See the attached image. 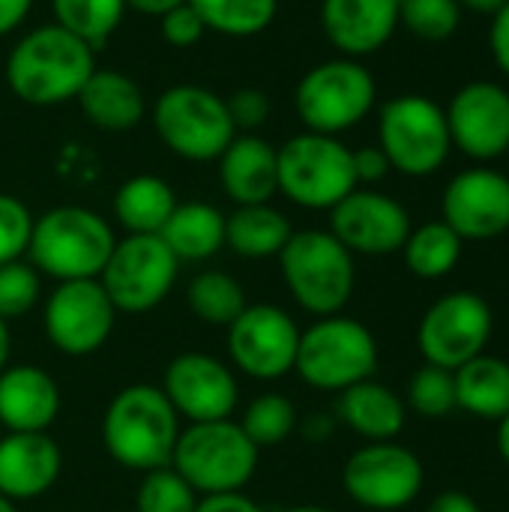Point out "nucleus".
I'll list each match as a JSON object with an SVG mask.
<instances>
[{
    "instance_id": "f03ea898",
    "label": "nucleus",
    "mask_w": 509,
    "mask_h": 512,
    "mask_svg": "<svg viewBox=\"0 0 509 512\" xmlns=\"http://www.w3.org/2000/svg\"><path fill=\"white\" fill-rule=\"evenodd\" d=\"M180 438V417L162 387L129 384L114 393L102 417L105 453L138 474L171 465Z\"/></svg>"
},
{
    "instance_id": "5701e85b",
    "label": "nucleus",
    "mask_w": 509,
    "mask_h": 512,
    "mask_svg": "<svg viewBox=\"0 0 509 512\" xmlns=\"http://www.w3.org/2000/svg\"><path fill=\"white\" fill-rule=\"evenodd\" d=\"M216 162L222 189L237 207L270 204V198L279 192L276 147L255 132H237Z\"/></svg>"
},
{
    "instance_id": "9b49d317",
    "label": "nucleus",
    "mask_w": 509,
    "mask_h": 512,
    "mask_svg": "<svg viewBox=\"0 0 509 512\" xmlns=\"http://www.w3.org/2000/svg\"><path fill=\"white\" fill-rule=\"evenodd\" d=\"M177 273L180 261L159 234H126L114 243L99 282L117 312L144 315L171 294Z\"/></svg>"
},
{
    "instance_id": "c756f323",
    "label": "nucleus",
    "mask_w": 509,
    "mask_h": 512,
    "mask_svg": "<svg viewBox=\"0 0 509 512\" xmlns=\"http://www.w3.org/2000/svg\"><path fill=\"white\" fill-rule=\"evenodd\" d=\"M462 246H465V240L444 219H435L420 228H411V234L402 246V258H405V267L417 279L435 282L459 267Z\"/></svg>"
},
{
    "instance_id": "603ef678",
    "label": "nucleus",
    "mask_w": 509,
    "mask_h": 512,
    "mask_svg": "<svg viewBox=\"0 0 509 512\" xmlns=\"http://www.w3.org/2000/svg\"><path fill=\"white\" fill-rule=\"evenodd\" d=\"M282 512H330L327 507H315V504H303V507H288Z\"/></svg>"
},
{
    "instance_id": "f8f14e48",
    "label": "nucleus",
    "mask_w": 509,
    "mask_h": 512,
    "mask_svg": "<svg viewBox=\"0 0 509 512\" xmlns=\"http://www.w3.org/2000/svg\"><path fill=\"white\" fill-rule=\"evenodd\" d=\"M492 330L495 315L486 297L477 291H450L426 309L417 327V348L429 366L456 372L486 354Z\"/></svg>"
},
{
    "instance_id": "72a5a7b5",
    "label": "nucleus",
    "mask_w": 509,
    "mask_h": 512,
    "mask_svg": "<svg viewBox=\"0 0 509 512\" xmlns=\"http://www.w3.org/2000/svg\"><path fill=\"white\" fill-rule=\"evenodd\" d=\"M237 423L258 450H267L291 438V432L297 429V408L282 393H261L246 405L243 420Z\"/></svg>"
},
{
    "instance_id": "393cba45",
    "label": "nucleus",
    "mask_w": 509,
    "mask_h": 512,
    "mask_svg": "<svg viewBox=\"0 0 509 512\" xmlns=\"http://www.w3.org/2000/svg\"><path fill=\"white\" fill-rule=\"evenodd\" d=\"M336 417L366 441H396L408 423V405L378 381H360L339 393Z\"/></svg>"
},
{
    "instance_id": "4c0bfd02",
    "label": "nucleus",
    "mask_w": 509,
    "mask_h": 512,
    "mask_svg": "<svg viewBox=\"0 0 509 512\" xmlns=\"http://www.w3.org/2000/svg\"><path fill=\"white\" fill-rule=\"evenodd\" d=\"M42 297L39 270L30 261H9L0 264V318L12 321L27 315Z\"/></svg>"
},
{
    "instance_id": "0eeeda50",
    "label": "nucleus",
    "mask_w": 509,
    "mask_h": 512,
    "mask_svg": "<svg viewBox=\"0 0 509 512\" xmlns=\"http://www.w3.org/2000/svg\"><path fill=\"white\" fill-rule=\"evenodd\" d=\"M378 369V342L372 330L348 315L318 318L309 330H300L294 372L303 384L342 393L360 381H369Z\"/></svg>"
},
{
    "instance_id": "37998d69",
    "label": "nucleus",
    "mask_w": 509,
    "mask_h": 512,
    "mask_svg": "<svg viewBox=\"0 0 509 512\" xmlns=\"http://www.w3.org/2000/svg\"><path fill=\"white\" fill-rule=\"evenodd\" d=\"M489 48L492 57L498 63V69L509 78V0L492 15V27H489Z\"/></svg>"
},
{
    "instance_id": "cd10ccee",
    "label": "nucleus",
    "mask_w": 509,
    "mask_h": 512,
    "mask_svg": "<svg viewBox=\"0 0 509 512\" xmlns=\"http://www.w3.org/2000/svg\"><path fill=\"white\" fill-rule=\"evenodd\" d=\"M294 228L288 216L270 204H246L225 216V246L249 261L279 258Z\"/></svg>"
},
{
    "instance_id": "a211bd4d",
    "label": "nucleus",
    "mask_w": 509,
    "mask_h": 512,
    "mask_svg": "<svg viewBox=\"0 0 509 512\" xmlns=\"http://www.w3.org/2000/svg\"><path fill=\"white\" fill-rule=\"evenodd\" d=\"M162 393L177 417L189 423L231 420L240 402V387L231 366L201 351L180 354L165 366Z\"/></svg>"
},
{
    "instance_id": "f704fd0d",
    "label": "nucleus",
    "mask_w": 509,
    "mask_h": 512,
    "mask_svg": "<svg viewBox=\"0 0 509 512\" xmlns=\"http://www.w3.org/2000/svg\"><path fill=\"white\" fill-rule=\"evenodd\" d=\"M465 9L456 0H399V27L423 42H447L462 27Z\"/></svg>"
},
{
    "instance_id": "a19ab883",
    "label": "nucleus",
    "mask_w": 509,
    "mask_h": 512,
    "mask_svg": "<svg viewBox=\"0 0 509 512\" xmlns=\"http://www.w3.org/2000/svg\"><path fill=\"white\" fill-rule=\"evenodd\" d=\"M159 33L171 48H192L195 42H201L207 27L189 3H180L159 18Z\"/></svg>"
},
{
    "instance_id": "f257e3e1",
    "label": "nucleus",
    "mask_w": 509,
    "mask_h": 512,
    "mask_svg": "<svg viewBox=\"0 0 509 512\" xmlns=\"http://www.w3.org/2000/svg\"><path fill=\"white\" fill-rule=\"evenodd\" d=\"M93 69L96 51L75 33L51 21L27 30L12 45L6 57V84L15 99L48 108L72 102Z\"/></svg>"
},
{
    "instance_id": "c9c22d12",
    "label": "nucleus",
    "mask_w": 509,
    "mask_h": 512,
    "mask_svg": "<svg viewBox=\"0 0 509 512\" xmlns=\"http://www.w3.org/2000/svg\"><path fill=\"white\" fill-rule=\"evenodd\" d=\"M195 504V489L171 465L147 471L135 492V512H195Z\"/></svg>"
},
{
    "instance_id": "5fc2aeb1",
    "label": "nucleus",
    "mask_w": 509,
    "mask_h": 512,
    "mask_svg": "<svg viewBox=\"0 0 509 512\" xmlns=\"http://www.w3.org/2000/svg\"><path fill=\"white\" fill-rule=\"evenodd\" d=\"M504 159H507V177H509V150H507V156H504Z\"/></svg>"
},
{
    "instance_id": "2eb2a0df",
    "label": "nucleus",
    "mask_w": 509,
    "mask_h": 512,
    "mask_svg": "<svg viewBox=\"0 0 509 512\" xmlns=\"http://www.w3.org/2000/svg\"><path fill=\"white\" fill-rule=\"evenodd\" d=\"M300 327L270 303L246 306L228 327V354L234 369L255 381H279L294 372Z\"/></svg>"
},
{
    "instance_id": "79ce46f5",
    "label": "nucleus",
    "mask_w": 509,
    "mask_h": 512,
    "mask_svg": "<svg viewBox=\"0 0 509 512\" xmlns=\"http://www.w3.org/2000/svg\"><path fill=\"white\" fill-rule=\"evenodd\" d=\"M390 171H393L390 168V159L384 156V150L378 144H369V147H357L354 150V177H357V186H375Z\"/></svg>"
},
{
    "instance_id": "6e6552de",
    "label": "nucleus",
    "mask_w": 509,
    "mask_h": 512,
    "mask_svg": "<svg viewBox=\"0 0 509 512\" xmlns=\"http://www.w3.org/2000/svg\"><path fill=\"white\" fill-rule=\"evenodd\" d=\"M279 192L306 210H333L357 189L354 150L318 132H300L276 147Z\"/></svg>"
},
{
    "instance_id": "58836bf2",
    "label": "nucleus",
    "mask_w": 509,
    "mask_h": 512,
    "mask_svg": "<svg viewBox=\"0 0 509 512\" xmlns=\"http://www.w3.org/2000/svg\"><path fill=\"white\" fill-rule=\"evenodd\" d=\"M33 234V213L15 195L0 192V264L21 261Z\"/></svg>"
},
{
    "instance_id": "6ab92c4d",
    "label": "nucleus",
    "mask_w": 509,
    "mask_h": 512,
    "mask_svg": "<svg viewBox=\"0 0 509 512\" xmlns=\"http://www.w3.org/2000/svg\"><path fill=\"white\" fill-rule=\"evenodd\" d=\"M441 219L471 243L498 240L509 231V177L489 165L459 171L441 195Z\"/></svg>"
},
{
    "instance_id": "c03bdc74",
    "label": "nucleus",
    "mask_w": 509,
    "mask_h": 512,
    "mask_svg": "<svg viewBox=\"0 0 509 512\" xmlns=\"http://www.w3.org/2000/svg\"><path fill=\"white\" fill-rule=\"evenodd\" d=\"M195 512H264L249 495L240 492H219V495H201Z\"/></svg>"
},
{
    "instance_id": "49530a36",
    "label": "nucleus",
    "mask_w": 509,
    "mask_h": 512,
    "mask_svg": "<svg viewBox=\"0 0 509 512\" xmlns=\"http://www.w3.org/2000/svg\"><path fill=\"white\" fill-rule=\"evenodd\" d=\"M426 512H483L480 504L465 492H441L429 501Z\"/></svg>"
},
{
    "instance_id": "dca6fc26",
    "label": "nucleus",
    "mask_w": 509,
    "mask_h": 512,
    "mask_svg": "<svg viewBox=\"0 0 509 512\" xmlns=\"http://www.w3.org/2000/svg\"><path fill=\"white\" fill-rule=\"evenodd\" d=\"M450 141L468 159L486 165L509 150V90L498 81L462 84L444 108Z\"/></svg>"
},
{
    "instance_id": "39448f33",
    "label": "nucleus",
    "mask_w": 509,
    "mask_h": 512,
    "mask_svg": "<svg viewBox=\"0 0 509 512\" xmlns=\"http://www.w3.org/2000/svg\"><path fill=\"white\" fill-rule=\"evenodd\" d=\"M378 99L375 75L354 57H333L312 66L294 90V108L306 132L333 135L360 126Z\"/></svg>"
},
{
    "instance_id": "aec40b11",
    "label": "nucleus",
    "mask_w": 509,
    "mask_h": 512,
    "mask_svg": "<svg viewBox=\"0 0 509 512\" xmlns=\"http://www.w3.org/2000/svg\"><path fill=\"white\" fill-rule=\"evenodd\" d=\"M321 27L342 57L363 60L399 30V0H321Z\"/></svg>"
},
{
    "instance_id": "bb28decb",
    "label": "nucleus",
    "mask_w": 509,
    "mask_h": 512,
    "mask_svg": "<svg viewBox=\"0 0 509 512\" xmlns=\"http://www.w3.org/2000/svg\"><path fill=\"white\" fill-rule=\"evenodd\" d=\"M456 381V408L465 414L501 423L509 414V363L504 357L480 354L453 372Z\"/></svg>"
},
{
    "instance_id": "20e7f679",
    "label": "nucleus",
    "mask_w": 509,
    "mask_h": 512,
    "mask_svg": "<svg viewBox=\"0 0 509 512\" xmlns=\"http://www.w3.org/2000/svg\"><path fill=\"white\" fill-rule=\"evenodd\" d=\"M279 270L297 306L315 318L342 315V309L354 297V255L330 231H294L279 252Z\"/></svg>"
},
{
    "instance_id": "ea45409f",
    "label": "nucleus",
    "mask_w": 509,
    "mask_h": 512,
    "mask_svg": "<svg viewBox=\"0 0 509 512\" xmlns=\"http://www.w3.org/2000/svg\"><path fill=\"white\" fill-rule=\"evenodd\" d=\"M225 105H228V114H231V123H234L237 132L261 129L270 120V111H273V105H270V99H267V93L261 87H240L225 99Z\"/></svg>"
},
{
    "instance_id": "f3484780",
    "label": "nucleus",
    "mask_w": 509,
    "mask_h": 512,
    "mask_svg": "<svg viewBox=\"0 0 509 512\" xmlns=\"http://www.w3.org/2000/svg\"><path fill=\"white\" fill-rule=\"evenodd\" d=\"M405 204L378 189L357 186L330 210V234L351 252L366 258H387L402 252L411 234Z\"/></svg>"
},
{
    "instance_id": "9d476101",
    "label": "nucleus",
    "mask_w": 509,
    "mask_h": 512,
    "mask_svg": "<svg viewBox=\"0 0 509 512\" xmlns=\"http://www.w3.org/2000/svg\"><path fill=\"white\" fill-rule=\"evenodd\" d=\"M153 129L159 141L186 162H216L234 141L225 99L201 84H174L153 102Z\"/></svg>"
},
{
    "instance_id": "473e14b6",
    "label": "nucleus",
    "mask_w": 509,
    "mask_h": 512,
    "mask_svg": "<svg viewBox=\"0 0 509 512\" xmlns=\"http://www.w3.org/2000/svg\"><path fill=\"white\" fill-rule=\"evenodd\" d=\"M54 24L84 39L93 51L102 48L126 15V0H51Z\"/></svg>"
},
{
    "instance_id": "7c9ffc66",
    "label": "nucleus",
    "mask_w": 509,
    "mask_h": 512,
    "mask_svg": "<svg viewBox=\"0 0 509 512\" xmlns=\"http://www.w3.org/2000/svg\"><path fill=\"white\" fill-rule=\"evenodd\" d=\"M186 306L189 312L210 324V327H231L234 318L249 306L243 285L225 273V270H204L198 276H192L189 288H186Z\"/></svg>"
},
{
    "instance_id": "09e8293b",
    "label": "nucleus",
    "mask_w": 509,
    "mask_h": 512,
    "mask_svg": "<svg viewBox=\"0 0 509 512\" xmlns=\"http://www.w3.org/2000/svg\"><path fill=\"white\" fill-rule=\"evenodd\" d=\"M462 9H471V12H477V15H495L507 0H456Z\"/></svg>"
},
{
    "instance_id": "a18cd8bd",
    "label": "nucleus",
    "mask_w": 509,
    "mask_h": 512,
    "mask_svg": "<svg viewBox=\"0 0 509 512\" xmlns=\"http://www.w3.org/2000/svg\"><path fill=\"white\" fill-rule=\"evenodd\" d=\"M33 9V0H0V36L18 30Z\"/></svg>"
},
{
    "instance_id": "4be33fe9",
    "label": "nucleus",
    "mask_w": 509,
    "mask_h": 512,
    "mask_svg": "<svg viewBox=\"0 0 509 512\" xmlns=\"http://www.w3.org/2000/svg\"><path fill=\"white\" fill-rule=\"evenodd\" d=\"M60 414L57 381L30 363L0 372V426L6 432H48Z\"/></svg>"
},
{
    "instance_id": "ddd939ff",
    "label": "nucleus",
    "mask_w": 509,
    "mask_h": 512,
    "mask_svg": "<svg viewBox=\"0 0 509 512\" xmlns=\"http://www.w3.org/2000/svg\"><path fill=\"white\" fill-rule=\"evenodd\" d=\"M426 471L414 450L396 441H369L354 450L342 468L348 498L366 510L393 512L417 501Z\"/></svg>"
},
{
    "instance_id": "c85d7f7f",
    "label": "nucleus",
    "mask_w": 509,
    "mask_h": 512,
    "mask_svg": "<svg viewBox=\"0 0 509 512\" xmlns=\"http://www.w3.org/2000/svg\"><path fill=\"white\" fill-rule=\"evenodd\" d=\"M177 207V195L168 180L156 174H135L114 192V219L126 234H159Z\"/></svg>"
},
{
    "instance_id": "423d86ee",
    "label": "nucleus",
    "mask_w": 509,
    "mask_h": 512,
    "mask_svg": "<svg viewBox=\"0 0 509 512\" xmlns=\"http://www.w3.org/2000/svg\"><path fill=\"white\" fill-rule=\"evenodd\" d=\"M261 450L249 441L237 420L189 423L180 432L171 468L195 489V495L240 492L258 468Z\"/></svg>"
},
{
    "instance_id": "e433bc0d",
    "label": "nucleus",
    "mask_w": 509,
    "mask_h": 512,
    "mask_svg": "<svg viewBox=\"0 0 509 512\" xmlns=\"http://www.w3.org/2000/svg\"><path fill=\"white\" fill-rule=\"evenodd\" d=\"M408 405L426 420H441L456 411V381L453 372L438 366H423L408 381Z\"/></svg>"
},
{
    "instance_id": "b1692460",
    "label": "nucleus",
    "mask_w": 509,
    "mask_h": 512,
    "mask_svg": "<svg viewBox=\"0 0 509 512\" xmlns=\"http://www.w3.org/2000/svg\"><path fill=\"white\" fill-rule=\"evenodd\" d=\"M75 99L87 123L102 132H129L147 114V99L141 84L120 69L96 66Z\"/></svg>"
},
{
    "instance_id": "2f4dec72",
    "label": "nucleus",
    "mask_w": 509,
    "mask_h": 512,
    "mask_svg": "<svg viewBox=\"0 0 509 512\" xmlns=\"http://www.w3.org/2000/svg\"><path fill=\"white\" fill-rule=\"evenodd\" d=\"M207 30L231 36V39H249L264 33L279 12V0H186Z\"/></svg>"
},
{
    "instance_id": "8fccbe9b",
    "label": "nucleus",
    "mask_w": 509,
    "mask_h": 512,
    "mask_svg": "<svg viewBox=\"0 0 509 512\" xmlns=\"http://www.w3.org/2000/svg\"><path fill=\"white\" fill-rule=\"evenodd\" d=\"M498 453H501L504 465L509 468V414L498 423Z\"/></svg>"
},
{
    "instance_id": "a878e982",
    "label": "nucleus",
    "mask_w": 509,
    "mask_h": 512,
    "mask_svg": "<svg viewBox=\"0 0 509 512\" xmlns=\"http://www.w3.org/2000/svg\"><path fill=\"white\" fill-rule=\"evenodd\" d=\"M159 237L180 264L207 261L225 246V213L207 201H177Z\"/></svg>"
},
{
    "instance_id": "864d4df0",
    "label": "nucleus",
    "mask_w": 509,
    "mask_h": 512,
    "mask_svg": "<svg viewBox=\"0 0 509 512\" xmlns=\"http://www.w3.org/2000/svg\"><path fill=\"white\" fill-rule=\"evenodd\" d=\"M0 512H15V504H12V501H6L3 495H0Z\"/></svg>"
},
{
    "instance_id": "7ed1b4c3",
    "label": "nucleus",
    "mask_w": 509,
    "mask_h": 512,
    "mask_svg": "<svg viewBox=\"0 0 509 512\" xmlns=\"http://www.w3.org/2000/svg\"><path fill=\"white\" fill-rule=\"evenodd\" d=\"M114 243L117 237L99 213L63 204L33 219L27 261L57 282L99 279Z\"/></svg>"
},
{
    "instance_id": "3c124183",
    "label": "nucleus",
    "mask_w": 509,
    "mask_h": 512,
    "mask_svg": "<svg viewBox=\"0 0 509 512\" xmlns=\"http://www.w3.org/2000/svg\"><path fill=\"white\" fill-rule=\"evenodd\" d=\"M9 348H12L9 327H6V321L0 318V372H3V369H6V363H9Z\"/></svg>"
},
{
    "instance_id": "412c9836",
    "label": "nucleus",
    "mask_w": 509,
    "mask_h": 512,
    "mask_svg": "<svg viewBox=\"0 0 509 512\" xmlns=\"http://www.w3.org/2000/svg\"><path fill=\"white\" fill-rule=\"evenodd\" d=\"M63 453L48 432H6L0 438V495L6 501H36L54 489Z\"/></svg>"
},
{
    "instance_id": "4468645a",
    "label": "nucleus",
    "mask_w": 509,
    "mask_h": 512,
    "mask_svg": "<svg viewBox=\"0 0 509 512\" xmlns=\"http://www.w3.org/2000/svg\"><path fill=\"white\" fill-rule=\"evenodd\" d=\"M117 309L99 279L57 282L45 300V336L66 357H90L114 333Z\"/></svg>"
},
{
    "instance_id": "1a4fd4ad",
    "label": "nucleus",
    "mask_w": 509,
    "mask_h": 512,
    "mask_svg": "<svg viewBox=\"0 0 509 512\" xmlns=\"http://www.w3.org/2000/svg\"><path fill=\"white\" fill-rule=\"evenodd\" d=\"M378 147L390 168L405 177L438 174L450 153V129L444 108L423 93H402L378 111Z\"/></svg>"
},
{
    "instance_id": "de8ad7c7",
    "label": "nucleus",
    "mask_w": 509,
    "mask_h": 512,
    "mask_svg": "<svg viewBox=\"0 0 509 512\" xmlns=\"http://www.w3.org/2000/svg\"><path fill=\"white\" fill-rule=\"evenodd\" d=\"M186 0H126V9H135L141 15H153V18H162L165 12H171L174 6H180Z\"/></svg>"
}]
</instances>
